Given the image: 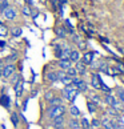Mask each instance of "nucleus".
Instances as JSON below:
<instances>
[{
    "mask_svg": "<svg viewBox=\"0 0 124 129\" xmlns=\"http://www.w3.org/2000/svg\"><path fill=\"white\" fill-rule=\"evenodd\" d=\"M3 64H4V61H3V60H0V71H2V69H3V67H4Z\"/></svg>",
    "mask_w": 124,
    "mask_h": 129,
    "instance_id": "40",
    "label": "nucleus"
},
{
    "mask_svg": "<svg viewBox=\"0 0 124 129\" xmlns=\"http://www.w3.org/2000/svg\"><path fill=\"white\" fill-rule=\"evenodd\" d=\"M3 77V76H2V71H0V79H2Z\"/></svg>",
    "mask_w": 124,
    "mask_h": 129,
    "instance_id": "42",
    "label": "nucleus"
},
{
    "mask_svg": "<svg viewBox=\"0 0 124 129\" xmlns=\"http://www.w3.org/2000/svg\"><path fill=\"white\" fill-rule=\"evenodd\" d=\"M21 33H23V29L20 27H13V28H11V31H9V35L12 37H20Z\"/></svg>",
    "mask_w": 124,
    "mask_h": 129,
    "instance_id": "20",
    "label": "nucleus"
},
{
    "mask_svg": "<svg viewBox=\"0 0 124 129\" xmlns=\"http://www.w3.org/2000/svg\"><path fill=\"white\" fill-rule=\"evenodd\" d=\"M73 67L76 68V71H78V75H79V76H84L85 72H87V65H85L82 60L76 61Z\"/></svg>",
    "mask_w": 124,
    "mask_h": 129,
    "instance_id": "12",
    "label": "nucleus"
},
{
    "mask_svg": "<svg viewBox=\"0 0 124 129\" xmlns=\"http://www.w3.org/2000/svg\"><path fill=\"white\" fill-rule=\"evenodd\" d=\"M15 72H16L15 63H7V64H4L3 69H2V76L4 79H9Z\"/></svg>",
    "mask_w": 124,
    "mask_h": 129,
    "instance_id": "3",
    "label": "nucleus"
},
{
    "mask_svg": "<svg viewBox=\"0 0 124 129\" xmlns=\"http://www.w3.org/2000/svg\"><path fill=\"white\" fill-rule=\"evenodd\" d=\"M9 35V29L3 25H0V37H7Z\"/></svg>",
    "mask_w": 124,
    "mask_h": 129,
    "instance_id": "30",
    "label": "nucleus"
},
{
    "mask_svg": "<svg viewBox=\"0 0 124 129\" xmlns=\"http://www.w3.org/2000/svg\"><path fill=\"white\" fill-rule=\"evenodd\" d=\"M91 125H92L93 128H99V126H100V121H99V120H95V118H93L92 122H91Z\"/></svg>",
    "mask_w": 124,
    "mask_h": 129,
    "instance_id": "38",
    "label": "nucleus"
},
{
    "mask_svg": "<svg viewBox=\"0 0 124 129\" xmlns=\"http://www.w3.org/2000/svg\"><path fill=\"white\" fill-rule=\"evenodd\" d=\"M19 59V55L16 53H9L8 56H6L3 59V61H4V64H7V63H16V60Z\"/></svg>",
    "mask_w": 124,
    "mask_h": 129,
    "instance_id": "18",
    "label": "nucleus"
},
{
    "mask_svg": "<svg viewBox=\"0 0 124 129\" xmlns=\"http://www.w3.org/2000/svg\"><path fill=\"white\" fill-rule=\"evenodd\" d=\"M72 65H73V63L69 59H61V60H58V63H56V67H58L59 69H61V71H67L69 67H72Z\"/></svg>",
    "mask_w": 124,
    "mask_h": 129,
    "instance_id": "8",
    "label": "nucleus"
},
{
    "mask_svg": "<svg viewBox=\"0 0 124 129\" xmlns=\"http://www.w3.org/2000/svg\"><path fill=\"white\" fill-rule=\"evenodd\" d=\"M37 15H39V9H31V17L32 19H36L37 17Z\"/></svg>",
    "mask_w": 124,
    "mask_h": 129,
    "instance_id": "36",
    "label": "nucleus"
},
{
    "mask_svg": "<svg viewBox=\"0 0 124 129\" xmlns=\"http://www.w3.org/2000/svg\"><path fill=\"white\" fill-rule=\"evenodd\" d=\"M55 33H56V37H58V39H61V40L65 39V37L68 36V32H67V29H65V27H64V25L56 27Z\"/></svg>",
    "mask_w": 124,
    "mask_h": 129,
    "instance_id": "13",
    "label": "nucleus"
},
{
    "mask_svg": "<svg viewBox=\"0 0 124 129\" xmlns=\"http://www.w3.org/2000/svg\"><path fill=\"white\" fill-rule=\"evenodd\" d=\"M100 89H102V90H103V92H107V93H111V89H109V88H108V87H107V85H106V84H104V83L102 84V87H100Z\"/></svg>",
    "mask_w": 124,
    "mask_h": 129,
    "instance_id": "37",
    "label": "nucleus"
},
{
    "mask_svg": "<svg viewBox=\"0 0 124 129\" xmlns=\"http://www.w3.org/2000/svg\"><path fill=\"white\" fill-rule=\"evenodd\" d=\"M68 128L69 129H80V122L76 117H72L68 120Z\"/></svg>",
    "mask_w": 124,
    "mask_h": 129,
    "instance_id": "19",
    "label": "nucleus"
},
{
    "mask_svg": "<svg viewBox=\"0 0 124 129\" xmlns=\"http://www.w3.org/2000/svg\"><path fill=\"white\" fill-rule=\"evenodd\" d=\"M65 75L69 76V77H76V76H79V75H78V71H76V68H75L73 65L69 67V68L65 71Z\"/></svg>",
    "mask_w": 124,
    "mask_h": 129,
    "instance_id": "24",
    "label": "nucleus"
},
{
    "mask_svg": "<svg viewBox=\"0 0 124 129\" xmlns=\"http://www.w3.org/2000/svg\"><path fill=\"white\" fill-rule=\"evenodd\" d=\"M44 80L47 81V83H49V84L58 83L59 79H58V75H56V71H49V72H47L44 75Z\"/></svg>",
    "mask_w": 124,
    "mask_h": 129,
    "instance_id": "9",
    "label": "nucleus"
},
{
    "mask_svg": "<svg viewBox=\"0 0 124 129\" xmlns=\"http://www.w3.org/2000/svg\"><path fill=\"white\" fill-rule=\"evenodd\" d=\"M80 128H83V129H91V124H89V121L87 120V118H82V120H80Z\"/></svg>",
    "mask_w": 124,
    "mask_h": 129,
    "instance_id": "28",
    "label": "nucleus"
},
{
    "mask_svg": "<svg viewBox=\"0 0 124 129\" xmlns=\"http://www.w3.org/2000/svg\"><path fill=\"white\" fill-rule=\"evenodd\" d=\"M65 124V117L64 116H58L55 118L49 120V126L51 128H59V126H64Z\"/></svg>",
    "mask_w": 124,
    "mask_h": 129,
    "instance_id": "7",
    "label": "nucleus"
},
{
    "mask_svg": "<svg viewBox=\"0 0 124 129\" xmlns=\"http://www.w3.org/2000/svg\"><path fill=\"white\" fill-rule=\"evenodd\" d=\"M52 129H65L64 126H59V128H52Z\"/></svg>",
    "mask_w": 124,
    "mask_h": 129,
    "instance_id": "41",
    "label": "nucleus"
},
{
    "mask_svg": "<svg viewBox=\"0 0 124 129\" xmlns=\"http://www.w3.org/2000/svg\"><path fill=\"white\" fill-rule=\"evenodd\" d=\"M59 81L64 85V87H67V85H71V83H72V77H69V76H67V75H65L64 77H61Z\"/></svg>",
    "mask_w": 124,
    "mask_h": 129,
    "instance_id": "27",
    "label": "nucleus"
},
{
    "mask_svg": "<svg viewBox=\"0 0 124 129\" xmlns=\"http://www.w3.org/2000/svg\"><path fill=\"white\" fill-rule=\"evenodd\" d=\"M93 56H95L93 52H84V55L82 56V59H80V60H82L85 65H89L93 61Z\"/></svg>",
    "mask_w": 124,
    "mask_h": 129,
    "instance_id": "15",
    "label": "nucleus"
},
{
    "mask_svg": "<svg viewBox=\"0 0 124 129\" xmlns=\"http://www.w3.org/2000/svg\"><path fill=\"white\" fill-rule=\"evenodd\" d=\"M102 84H103V81H102V77H100V75H99V73H93V75L91 76V85H92V88H95V89H100Z\"/></svg>",
    "mask_w": 124,
    "mask_h": 129,
    "instance_id": "10",
    "label": "nucleus"
},
{
    "mask_svg": "<svg viewBox=\"0 0 124 129\" xmlns=\"http://www.w3.org/2000/svg\"><path fill=\"white\" fill-rule=\"evenodd\" d=\"M71 47L67 44L64 48H61L60 51H56L55 52V57L58 60H61V59H69V53H71Z\"/></svg>",
    "mask_w": 124,
    "mask_h": 129,
    "instance_id": "5",
    "label": "nucleus"
},
{
    "mask_svg": "<svg viewBox=\"0 0 124 129\" xmlns=\"http://www.w3.org/2000/svg\"><path fill=\"white\" fill-rule=\"evenodd\" d=\"M116 93H117V97L120 99V101L124 104V89L117 88V89H116Z\"/></svg>",
    "mask_w": 124,
    "mask_h": 129,
    "instance_id": "32",
    "label": "nucleus"
},
{
    "mask_svg": "<svg viewBox=\"0 0 124 129\" xmlns=\"http://www.w3.org/2000/svg\"><path fill=\"white\" fill-rule=\"evenodd\" d=\"M21 15L24 17H31V8H30V6H23Z\"/></svg>",
    "mask_w": 124,
    "mask_h": 129,
    "instance_id": "26",
    "label": "nucleus"
},
{
    "mask_svg": "<svg viewBox=\"0 0 124 129\" xmlns=\"http://www.w3.org/2000/svg\"><path fill=\"white\" fill-rule=\"evenodd\" d=\"M21 79H23L21 73H17V72L13 73V75L11 76V77H9V80H11V84H12V87H13V85H15L16 83H17V81H20Z\"/></svg>",
    "mask_w": 124,
    "mask_h": 129,
    "instance_id": "23",
    "label": "nucleus"
},
{
    "mask_svg": "<svg viewBox=\"0 0 124 129\" xmlns=\"http://www.w3.org/2000/svg\"><path fill=\"white\" fill-rule=\"evenodd\" d=\"M91 101L93 103V104H99L100 103V97L97 96V94H91Z\"/></svg>",
    "mask_w": 124,
    "mask_h": 129,
    "instance_id": "34",
    "label": "nucleus"
},
{
    "mask_svg": "<svg viewBox=\"0 0 124 129\" xmlns=\"http://www.w3.org/2000/svg\"><path fill=\"white\" fill-rule=\"evenodd\" d=\"M8 6H9V2H8V0H7V2H2V3H0V12H3Z\"/></svg>",
    "mask_w": 124,
    "mask_h": 129,
    "instance_id": "35",
    "label": "nucleus"
},
{
    "mask_svg": "<svg viewBox=\"0 0 124 129\" xmlns=\"http://www.w3.org/2000/svg\"><path fill=\"white\" fill-rule=\"evenodd\" d=\"M0 105L4 109H11V97L8 96L7 93H3L0 96Z\"/></svg>",
    "mask_w": 124,
    "mask_h": 129,
    "instance_id": "11",
    "label": "nucleus"
},
{
    "mask_svg": "<svg viewBox=\"0 0 124 129\" xmlns=\"http://www.w3.org/2000/svg\"><path fill=\"white\" fill-rule=\"evenodd\" d=\"M82 59V55H80V51L79 49H71V53H69V60L75 64L76 61H79Z\"/></svg>",
    "mask_w": 124,
    "mask_h": 129,
    "instance_id": "16",
    "label": "nucleus"
},
{
    "mask_svg": "<svg viewBox=\"0 0 124 129\" xmlns=\"http://www.w3.org/2000/svg\"><path fill=\"white\" fill-rule=\"evenodd\" d=\"M69 113H71V116H72V117H76V118L82 114V113H80V109L76 107V105H71V107H69Z\"/></svg>",
    "mask_w": 124,
    "mask_h": 129,
    "instance_id": "22",
    "label": "nucleus"
},
{
    "mask_svg": "<svg viewBox=\"0 0 124 129\" xmlns=\"http://www.w3.org/2000/svg\"><path fill=\"white\" fill-rule=\"evenodd\" d=\"M100 124H102V125L106 128V129H117V125L111 120V118H108V117H104Z\"/></svg>",
    "mask_w": 124,
    "mask_h": 129,
    "instance_id": "14",
    "label": "nucleus"
},
{
    "mask_svg": "<svg viewBox=\"0 0 124 129\" xmlns=\"http://www.w3.org/2000/svg\"><path fill=\"white\" fill-rule=\"evenodd\" d=\"M6 47H7V43L3 41V40H0V48H6Z\"/></svg>",
    "mask_w": 124,
    "mask_h": 129,
    "instance_id": "39",
    "label": "nucleus"
},
{
    "mask_svg": "<svg viewBox=\"0 0 124 129\" xmlns=\"http://www.w3.org/2000/svg\"><path fill=\"white\" fill-rule=\"evenodd\" d=\"M2 15L7 19V20H15L17 17V9L12 6H8L4 11L2 12Z\"/></svg>",
    "mask_w": 124,
    "mask_h": 129,
    "instance_id": "4",
    "label": "nucleus"
},
{
    "mask_svg": "<svg viewBox=\"0 0 124 129\" xmlns=\"http://www.w3.org/2000/svg\"><path fill=\"white\" fill-rule=\"evenodd\" d=\"M54 96H55V93L52 92V90H47V92L44 93V100H45L47 103H48L49 100H51L52 97H54Z\"/></svg>",
    "mask_w": 124,
    "mask_h": 129,
    "instance_id": "31",
    "label": "nucleus"
},
{
    "mask_svg": "<svg viewBox=\"0 0 124 129\" xmlns=\"http://www.w3.org/2000/svg\"><path fill=\"white\" fill-rule=\"evenodd\" d=\"M60 104H63V97L58 96V94H55V96L48 101V105H60Z\"/></svg>",
    "mask_w": 124,
    "mask_h": 129,
    "instance_id": "21",
    "label": "nucleus"
},
{
    "mask_svg": "<svg viewBox=\"0 0 124 129\" xmlns=\"http://www.w3.org/2000/svg\"><path fill=\"white\" fill-rule=\"evenodd\" d=\"M67 112V108L64 104H60V105H48L45 109V117L47 120H52V118L58 117V116H64Z\"/></svg>",
    "mask_w": 124,
    "mask_h": 129,
    "instance_id": "1",
    "label": "nucleus"
},
{
    "mask_svg": "<svg viewBox=\"0 0 124 129\" xmlns=\"http://www.w3.org/2000/svg\"><path fill=\"white\" fill-rule=\"evenodd\" d=\"M2 2H7V0H0V3H2Z\"/></svg>",
    "mask_w": 124,
    "mask_h": 129,
    "instance_id": "43",
    "label": "nucleus"
},
{
    "mask_svg": "<svg viewBox=\"0 0 124 129\" xmlns=\"http://www.w3.org/2000/svg\"><path fill=\"white\" fill-rule=\"evenodd\" d=\"M76 44H78V49H79V51H84L85 48H87V44H85V41L79 40L78 43H76Z\"/></svg>",
    "mask_w": 124,
    "mask_h": 129,
    "instance_id": "33",
    "label": "nucleus"
},
{
    "mask_svg": "<svg viewBox=\"0 0 124 129\" xmlns=\"http://www.w3.org/2000/svg\"><path fill=\"white\" fill-rule=\"evenodd\" d=\"M87 107H88V112L89 113H95V112H96V104H93L91 100L87 103Z\"/></svg>",
    "mask_w": 124,
    "mask_h": 129,
    "instance_id": "29",
    "label": "nucleus"
},
{
    "mask_svg": "<svg viewBox=\"0 0 124 129\" xmlns=\"http://www.w3.org/2000/svg\"><path fill=\"white\" fill-rule=\"evenodd\" d=\"M79 93H80L79 90L71 84V85H67V87L63 88V90H61V97L64 100H67V101H69V103H73Z\"/></svg>",
    "mask_w": 124,
    "mask_h": 129,
    "instance_id": "2",
    "label": "nucleus"
},
{
    "mask_svg": "<svg viewBox=\"0 0 124 129\" xmlns=\"http://www.w3.org/2000/svg\"><path fill=\"white\" fill-rule=\"evenodd\" d=\"M24 79H21L20 81H17V83L13 85V90H15V96L17 97V99H20L21 96H23V92H24Z\"/></svg>",
    "mask_w": 124,
    "mask_h": 129,
    "instance_id": "6",
    "label": "nucleus"
},
{
    "mask_svg": "<svg viewBox=\"0 0 124 129\" xmlns=\"http://www.w3.org/2000/svg\"><path fill=\"white\" fill-rule=\"evenodd\" d=\"M9 118H11L12 125L15 126V128H19V124H20V116H19V113L17 112H11Z\"/></svg>",
    "mask_w": 124,
    "mask_h": 129,
    "instance_id": "17",
    "label": "nucleus"
},
{
    "mask_svg": "<svg viewBox=\"0 0 124 129\" xmlns=\"http://www.w3.org/2000/svg\"><path fill=\"white\" fill-rule=\"evenodd\" d=\"M76 89H78L79 92H87V90H88V85H87V83H85L84 80H82V81H80V83L78 84Z\"/></svg>",
    "mask_w": 124,
    "mask_h": 129,
    "instance_id": "25",
    "label": "nucleus"
}]
</instances>
